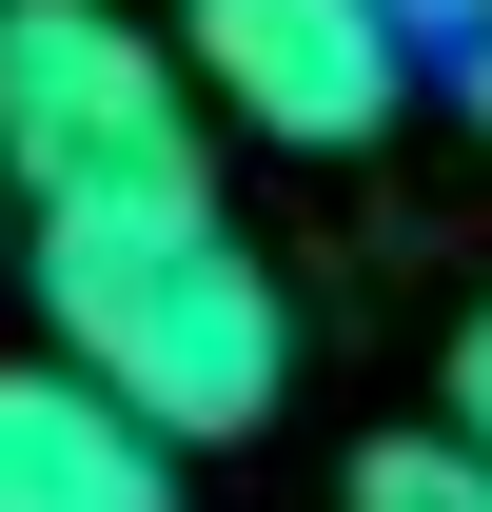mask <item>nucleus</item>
Returning <instances> with one entry per match:
<instances>
[{
  "mask_svg": "<svg viewBox=\"0 0 492 512\" xmlns=\"http://www.w3.org/2000/svg\"><path fill=\"white\" fill-rule=\"evenodd\" d=\"M20 276H40V335L99 394H138L178 453L256 434L296 394V296L256 276L237 217H60V237H20Z\"/></svg>",
  "mask_w": 492,
  "mask_h": 512,
  "instance_id": "1",
  "label": "nucleus"
},
{
  "mask_svg": "<svg viewBox=\"0 0 492 512\" xmlns=\"http://www.w3.org/2000/svg\"><path fill=\"white\" fill-rule=\"evenodd\" d=\"M453 434L492 453V296H473V316H453Z\"/></svg>",
  "mask_w": 492,
  "mask_h": 512,
  "instance_id": "6",
  "label": "nucleus"
},
{
  "mask_svg": "<svg viewBox=\"0 0 492 512\" xmlns=\"http://www.w3.org/2000/svg\"><path fill=\"white\" fill-rule=\"evenodd\" d=\"M0 178H20V237H60V217H217V99L119 0H0Z\"/></svg>",
  "mask_w": 492,
  "mask_h": 512,
  "instance_id": "2",
  "label": "nucleus"
},
{
  "mask_svg": "<svg viewBox=\"0 0 492 512\" xmlns=\"http://www.w3.org/2000/svg\"><path fill=\"white\" fill-rule=\"evenodd\" d=\"M355 512H492V453L473 434H374L355 453Z\"/></svg>",
  "mask_w": 492,
  "mask_h": 512,
  "instance_id": "5",
  "label": "nucleus"
},
{
  "mask_svg": "<svg viewBox=\"0 0 492 512\" xmlns=\"http://www.w3.org/2000/svg\"><path fill=\"white\" fill-rule=\"evenodd\" d=\"M433 79H453V99H473V119H492V20H473V40H453V60H433Z\"/></svg>",
  "mask_w": 492,
  "mask_h": 512,
  "instance_id": "8",
  "label": "nucleus"
},
{
  "mask_svg": "<svg viewBox=\"0 0 492 512\" xmlns=\"http://www.w3.org/2000/svg\"><path fill=\"white\" fill-rule=\"evenodd\" d=\"M0 237H20V178H0Z\"/></svg>",
  "mask_w": 492,
  "mask_h": 512,
  "instance_id": "9",
  "label": "nucleus"
},
{
  "mask_svg": "<svg viewBox=\"0 0 492 512\" xmlns=\"http://www.w3.org/2000/svg\"><path fill=\"white\" fill-rule=\"evenodd\" d=\"M0 512H178V434L79 355H0Z\"/></svg>",
  "mask_w": 492,
  "mask_h": 512,
  "instance_id": "4",
  "label": "nucleus"
},
{
  "mask_svg": "<svg viewBox=\"0 0 492 512\" xmlns=\"http://www.w3.org/2000/svg\"><path fill=\"white\" fill-rule=\"evenodd\" d=\"M178 60H197V99H217L237 138L355 158V138H394V99L433 79V40L394 20V0H197Z\"/></svg>",
  "mask_w": 492,
  "mask_h": 512,
  "instance_id": "3",
  "label": "nucleus"
},
{
  "mask_svg": "<svg viewBox=\"0 0 492 512\" xmlns=\"http://www.w3.org/2000/svg\"><path fill=\"white\" fill-rule=\"evenodd\" d=\"M394 20H414V40H433V60H453V40H473V20H492V0H394Z\"/></svg>",
  "mask_w": 492,
  "mask_h": 512,
  "instance_id": "7",
  "label": "nucleus"
}]
</instances>
